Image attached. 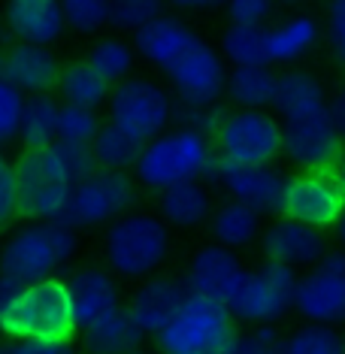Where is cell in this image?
Listing matches in <instances>:
<instances>
[{
  "label": "cell",
  "instance_id": "1",
  "mask_svg": "<svg viewBox=\"0 0 345 354\" xmlns=\"http://www.w3.org/2000/svg\"><path fill=\"white\" fill-rule=\"evenodd\" d=\"M215 142L212 136L200 127H176V131H164L146 142L140 160L133 167V179L140 188L160 194L167 188L185 182H200L215 170Z\"/></svg>",
  "mask_w": 345,
  "mask_h": 354
},
{
  "label": "cell",
  "instance_id": "2",
  "mask_svg": "<svg viewBox=\"0 0 345 354\" xmlns=\"http://www.w3.org/2000/svg\"><path fill=\"white\" fill-rule=\"evenodd\" d=\"M170 245V227L160 221V215L133 209L103 233V261L118 279L146 281L167 263Z\"/></svg>",
  "mask_w": 345,
  "mask_h": 354
},
{
  "label": "cell",
  "instance_id": "3",
  "mask_svg": "<svg viewBox=\"0 0 345 354\" xmlns=\"http://www.w3.org/2000/svg\"><path fill=\"white\" fill-rule=\"evenodd\" d=\"M79 252L76 230L61 221H30L12 230L0 245V276L34 285L55 279V272L67 267Z\"/></svg>",
  "mask_w": 345,
  "mask_h": 354
},
{
  "label": "cell",
  "instance_id": "4",
  "mask_svg": "<svg viewBox=\"0 0 345 354\" xmlns=\"http://www.w3.org/2000/svg\"><path fill=\"white\" fill-rule=\"evenodd\" d=\"M76 315L70 291L64 279H43L34 285H25L19 303H15L10 321L0 333L6 339H73L76 333Z\"/></svg>",
  "mask_w": 345,
  "mask_h": 354
},
{
  "label": "cell",
  "instance_id": "5",
  "mask_svg": "<svg viewBox=\"0 0 345 354\" xmlns=\"http://www.w3.org/2000/svg\"><path fill=\"white\" fill-rule=\"evenodd\" d=\"M212 142L224 164L263 167L282 155L285 124L270 109H234L218 118Z\"/></svg>",
  "mask_w": 345,
  "mask_h": 354
},
{
  "label": "cell",
  "instance_id": "6",
  "mask_svg": "<svg viewBox=\"0 0 345 354\" xmlns=\"http://www.w3.org/2000/svg\"><path fill=\"white\" fill-rule=\"evenodd\" d=\"M234 336V315L227 306L191 294L155 342L160 354H224Z\"/></svg>",
  "mask_w": 345,
  "mask_h": 354
},
{
  "label": "cell",
  "instance_id": "7",
  "mask_svg": "<svg viewBox=\"0 0 345 354\" xmlns=\"http://www.w3.org/2000/svg\"><path fill=\"white\" fill-rule=\"evenodd\" d=\"M140 203V185L131 173L118 170H94L88 179L73 185L70 206L61 224L73 230H97L109 227L115 218L133 212Z\"/></svg>",
  "mask_w": 345,
  "mask_h": 354
},
{
  "label": "cell",
  "instance_id": "8",
  "mask_svg": "<svg viewBox=\"0 0 345 354\" xmlns=\"http://www.w3.org/2000/svg\"><path fill=\"white\" fill-rule=\"evenodd\" d=\"M300 276L285 263L267 261L258 270H245L234 294L227 297V312L245 324H276L294 306Z\"/></svg>",
  "mask_w": 345,
  "mask_h": 354
},
{
  "label": "cell",
  "instance_id": "9",
  "mask_svg": "<svg viewBox=\"0 0 345 354\" xmlns=\"http://www.w3.org/2000/svg\"><path fill=\"white\" fill-rule=\"evenodd\" d=\"M106 106L109 122L136 136L140 142H151L173 122V94L146 76H131L112 85Z\"/></svg>",
  "mask_w": 345,
  "mask_h": 354
},
{
  "label": "cell",
  "instance_id": "10",
  "mask_svg": "<svg viewBox=\"0 0 345 354\" xmlns=\"http://www.w3.org/2000/svg\"><path fill=\"white\" fill-rule=\"evenodd\" d=\"M227 73L230 70L224 55L203 37H197L182 52V58L167 70V79H170L173 94L185 109H212L224 97Z\"/></svg>",
  "mask_w": 345,
  "mask_h": 354
},
{
  "label": "cell",
  "instance_id": "11",
  "mask_svg": "<svg viewBox=\"0 0 345 354\" xmlns=\"http://www.w3.org/2000/svg\"><path fill=\"white\" fill-rule=\"evenodd\" d=\"M282 215L309 227H336L345 215V191L336 170H300L285 185Z\"/></svg>",
  "mask_w": 345,
  "mask_h": 354
},
{
  "label": "cell",
  "instance_id": "12",
  "mask_svg": "<svg viewBox=\"0 0 345 354\" xmlns=\"http://www.w3.org/2000/svg\"><path fill=\"white\" fill-rule=\"evenodd\" d=\"M294 309L309 324H342L345 321V248L327 252L297 285Z\"/></svg>",
  "mask_w": 345,
  "mask_h": 354
},
{
  "label": "cell",
  "instance_id": "13",
  "mask_svg": "<svg viewBox=\"0 0 345 354\" xmlns=\"http://www.w3.org/2000/svg\"><path fill=\"white\" fill-rule=\"evenodd\" d=\"M19 215L28 221H64L73 185H64L49 173L43 151H21L15 160Z\"/></svg>",
  "mask_w": 345,
  "mask_h": 354
},
{
  "label": "cell",
  "instance_id": "14",
  "mask_svg": "<svg viewBox=\"0 0 345 354\" xmlns=\"http://www.w3.org/2000/svg\"><path fill=\"white\" fill-rule=\"evenodd\" d=\"M282 155L300 170H336L345 158V136L333 118V109L300 124H285Z\"/></svg>",
  "mask_w": 345,
  "mask_h": 354
},
{
  "label": "cell",
  "instance_id": "15",
  "mask_svg": "<svg viewBox=\"0 0 345 354\" xmlns=\"http://www.w3.org/2000/svg\"><path fill=\"white\" fill-rule=\"evenodd\" d=\"M212 179L221 182V188L230 194V200L254 209L258 215H282L285 203V185L288 179L272 164L263 167H236L215 160Z\"/></svg>",
  "mask_w": 345,
  "mask_h": 354
},
{
  "label": "cell",
  "instance_id": "16",
  "mask_svg": "<svg viewBox=\"0 0 345 354\" xmlns=\"http://www.w3.org/2000/svg\"><path fill=\"white\" fill-rule=\"evenodd\" d=\"M67 291H70V303H73L79 330L97 324V321L122 309L118 276L109 267H100V263H82V267H76L67 279Z\"/></svg>",
  "mask_w": 345,
  "mask_h": 354
},
{
  "label": "cell",
  "instance_id": "17",
  "mask_svg": "<svg viewBox=\"0 0 345 354\" xmlns=\"http://www.w3.org/2000/svg\"><path fill=\"white\" fill-rule=\"evenodd\" d=\"M243 261L236 257V252L224 248L218 243H209L203 248H197L188 261L185 270V288L194 297H206V300H218L227 303V297L234 294V288L243 279Z\"/></svg>",
  "mask_w": 345,
  "mask_h": 354
},
{
  "label": "cell",
  "instance_id": "18",
  "mask_svg": "<svg viewBox=\"0 0 345 354\" xmlns=\"http://www.w3.org/2000/svg\"><path fill=\"white\" fill-rule=\"evenodd\" d=\"M261 245H263L267 261L285 263V267H291V270H300V267L312 270L321 257L330 252L327 239H324V230L300 224L294 218H285V215L263 230Z\"/></svg>",
  "mask_w": 345,
  "mask_h": 354
},
{
  "label": "cell",
  "instance_id": "19",
  "mask_svg": "<svg viewBox=\"0 0 345 354\" xmlns=\"http://www.w3.org/2000/svg\"><path fill=\"white\" fill-rule=\"evenodd\" d=\"M0 73L25 97H37V94H49L52 88H58L61 61L49 46L12 43L0 55Z\"/></svg>",
  "mask_w": 345,
  "mask_h": 354
},
{
  "label": "cell",
  "instance_id": "20",
  "mask_svg": "<svg viewBox=\"0 0 345 354\" xmlns=\"http://www.w3.org/2000/svg\"><path fill=\"white\" fill-rule=\"evenodd\" d=\"M188 288L182 279L170 276H151L131 294L127 303V315L133 318V324L142 330V336H158L170 321L176 318V312L182 309V303L188 300Z\"/></svg>",
  "mask_w": 345,
  "mask_h": 354
},
{
  "label": "cell",
  "instance_id": "21",
  "mask_svg": "<svg viewBox=\"0 0 345 354\" xmlns=\"http://www.w3.org/2000/svg\"><path fill=\"white\" fill-rule=\"evenodd\" d=\"M3 25L15 43L52 46L67 34L61 0H6Z\"/></svg>",
  "mask_w": 345,
  "mask_h": 354
},
{
  "label": "cell",
  "instance_id": "22",
  "mask_svg": "<svg viewBox=\"0 0 345 354\" xmlns=\"http://www.w3.org/2000/svg\"><path fill=\"white\" fill-rule=\"evenodd\" d=\"M194 39H197V34L179 15L164 12L160 19L149 21L146 28L136 30L131 43L136 49V58H142L146 64H151V67H158L160 73H167Z\"/></svg>",
  "mask_w": 345,
  "mask_h": 354
},
{
  "label": "cell",
  "instance_id": "23",
  "mask_svg": "<svg viewBox=\"0 0 345 354\" xmlns=\"http://www.w3.org/2000/svg\"><path fill=\"white\" fill-rule=\"evenodd\" d=\"M276 118L282 124H300L309 118H318L324 112H330L324 97V88L306 70H288L279 73V88H276Z\"/></svg>",
  "mask_w": 345,
  "mask_h": 354
},
{
  "label": "cell",
  "instance_id": "24",
  "mask_svg": "<svg viewBox=\"0 0 345 354\" xmlns=\"http://www.w3.org/2000/svg\"><path fill=\"white\" fill-rule=\"evenodd\" d=\"M158 215L167 227L197 230L212 218V197L203 182H185L158 194Z\"/></svg>",
  "mask_w": 345,
  "mask_h": 354
},
{
  "label": "cell",
  "instance_id": "25",
  "mask_svg": "<svg viewBox=\"0 0 345 354\" xmlns=\"http://www.w3.org/2000/svg\"><path fill=\"white\" fill-rule=\"evenodd\" d=\"M140 345H142V330L133 324V318L127 315L124 306L103 321H97V324L82 330L85 354H136Z\"/></svg>",
  "mask_w": 345,
  "mask_h": 354
},
{
  "label": "cell",
  "instance_id": "26",
  "mask_svg": "<svg viewBox=\"0 0 345 354\" xmlns=\"http://www.w3.org/2000/svg\"><path fill=\"white\" fill-rule=\"evenodd\" d=\"M55 91H58L61 103H73V106H85V109H100L109 103L112 85L82 58V61L61 64V76H58V88H55Z\"/></svg>",
  "mask_w": 345,
  "mask_h": 354
},
{
  "label": "cell",
  "instance_id": "27",
  "mask_svg": "<svg viewBox=\"0 0 345 354\" xmlns=\"http://www.w3.org/2000/svg\"><path fill=\"white\" fill-rule=\"evenodd\" d=\"M279 73H272L270 64L263 67H230L227 73V100L236 109H270L276 103Z\"/></svg>",
  "mask_w": 345,
  "mask_h": 354
},
{
  "label": "cell",
  "instance_id": "28",
  "mask_svg": "<svg viewBox=\"0 0 345 354\" xmlns=\"http://www.w3.org/2000/svg\"><path fill=\"white\" fill-rule=\"evenodd\" d=\"M318 43V21L312 15H291L267 30V58L272 64H294Z\"/></svg>",
  "mask_w": 345,
  "mask_h": 354
},
{
  "label": "cell",
  "instance_id": "29",
  "mask_svg": "<svg viewBox=\"0 0 345 354\" xmlns=\"http://www.w3.org/2000/svg\"><path fill=\"white\" fill-rule=\"evenodd\" d=\"M209 233L218 245L230 248V252H239V248H248L261 236V215L254 209L230 200V203H224L212 212Z\"/></svg>",
  "mask_w": 345,
  "mask_h": 354
},
{
  "label": "cell",
  "instance_id": "30",
  "mask_svg": "<svg viewBox=\"0 0 345 354\" xmlns=\"http://www.w3.org/2000/svg\"><path fill=\"white\" fill-rule=\"evenodd\" d=\"M58 112L61 100L52 94H37V97H25V109H21V124H19V140L25 151H39L58 142Z\"/></svg>",
  "mask_w": 345,
  "mask_h": 354
},
{
  "label": "cell",
  "instance_id": "31",
  "mask_svg": "<svg viewBox=\"0 0 345 354\" xmlns=\"http://www.w3.org/2000/svg\"><path fill=\"white\" fill-rule=\"evenodd\" d=\"M142 149H146V142H140L136 136H131L112 122H103L100 133L91 142L94 160H97L100 170H118V173H133Z\"/></svg>",
  "mask_w": 345,
  "mask_h": 354
},
{
  "label": "cell",
  "instance_id": "32",
  "mask_svg": "<svg viewBox=\"0 0 345 354\" xmlns=\"http://www.w3.org/2000/svg\"><path fill=\"white\" fill-rule=\"evenodd\" d=\"M267 25H227L218 52L230 67H263L267 58Z\"/></svg>",
  "mask_w": 345,
  "mask_h": 354
},
{
  "label": "cell",
  "instance_id": "33",
  "mask_svg": "<svg viewBox=\"0 0 345 354\" xmlns=\"http://www.w3.org/2000/svg\"><path fill=\"white\" fill-rule=\"evenodd\" d=\"M85 61L91 64L109 85H118V82H124V79L133 76L136 49H133V43H127L122 34L100 37V39H94V46L88 49Z\"/></svg>",
  "mask_w": 345,
  "mask_h": 354
},
{
  "label": "cell",
  "instance_id": "34",
  "mask_svg": "<svg viewBox=\"0 0 345 354\" xmlns=\"http://www.w3.org/2000/svg\"><path fill=\"white\" fill-rule=\"evenodd\" d=\"M43 151V160L49 167V173L64 185H79L82 179H88L94 170H100L97 160H94L91 146H73V142H52L49 149Z\"/></svg>",
  "mask_w": 345,
  "mask_h": 354
},
{
  "label": "cell",
  "instance_id": "35",
  "mask_svg": "<svg viewBox=\"0 0 345 354\" xmlns=\"http://www.w3.org/2000/svg\"><path fill=\"white\" fill-rule=\"evenodd\" d=\"M167 12V0H112L109 28L115 34H136L149 21L160 19Z\"/></svg>",
  "mask_w": 345,
  "mask_h": 354
},
{
  "label": "cell",
  "instance_id": "36",
  "mask_svg": "<svg viewBox=\"0 0 345 354\" xmlns=\"http://www.w3.org/2000/svg\"><path fill=\"white\" fill-rule=\"evenodd\" d=\"M67 30H76L82 37H94L103 28H109L112 0H61Z\"/></svg>",
  "mask_w": 345,
  "mask_h": 354
},
{
  "label": "cell",
  "instance_id": "37",
  "mask_svg": "<svg viewBox=\"0 0 345 354\" xmlns=\"http://www.w3.org/2000/svg\"><path fill=\"white\" fill-rule=\"evenodd\" d=\"M100 115L97 109H85L73 106V103H61L58 112V140L61 142H73V146H91L94 136L100 133Z\"/></svg>",
  "mask_w": 345,
  "mask_h": 354
},
{
  "label": "cell",
  "instance_id": "38",
  "mask_svg": "<svg viewBox=\"0 0 345 354\" xmlns=\"http://www.w3.org/2000/svg\"><path fill=\"white\" fill-rule=\"evenodd\" d=\"M282 342L291 354H342L345 348V339L327 324H306Z\"/></svg>",
  "mask_w": 345,
  "mask_h": 354
},
{
  "label": "cell",
  "instance_id": "39",
  "mask_svg": "<svg viewBox=\"0 0 345 354\" xmlns=\"http://www.w3.org/2000/svg\"><path fill=\"white\" fill-rule=\"evenodd\" d=\"M21 109H25V94L6 82L3 73H0V149L19 140Z\"/></svg>",
  "mask_w": 345,
  "mask_h": 354
},
{
  "label": "cell",
  "instance_id": "40",
  "mask_svg": "<svg viewBox=\"0 0 345 354\" xmlns=\"http://www.w3.org/2000/svg\"><path fill=\"white\" fill-rule=\"evenodd\" d=\"M276 0H224V12H227L230 25H263L272 15Z\"/></svg>",
  "mask_w": 345,
  "mask_h": 354
},
{
  "label": "cell",
  "instance_id": "41",
  "mask_svg": "<svg viewBox=\"0 0 345 354\" xmlns=\"http://www.w3.org/2000/svg\"><path fill=\"white\" fill-rule=\"evenodd\" d=\"M327 37L333 55L345 64V0H330L327 6Z\"/></svg>",
  "mask_w": 345,
  "mask_h": 354
},
{
  "label": "cell",
  "instance_id": "42",
  "mask_svg": "<svg viewBox=\"0 0 345 354\" xmlns=\"http://www.w3.org/2000/svg\"><path fill=\"white\" fill-rule=\"evenodd\" d=\"M19 342V354H76V348L61 339H15Z\"/></svg>",
  "mask_w": 345,
  "mask_h": 354
},
{
  "label": "cell",
  "instance_id": "43",
  "mask_svg": "<svg viewBox=\"0 0 345 354\" xmlns=\"http://www.w3.org/2000/svg\"><path fill=\"white\" fill-rule=\"evenodd\" d=\"M21 291H25V285H19V281L0 276V330H3V324L10 321V315H12L15 303H19Z\"/></svg>",
  "mask_w": 345,
  "mask_h": 354
},
{
  "label": "cell",
  "instance_id": "44",
  "mask_svg": "<svg viewBox=\"0 0 345 354\" xmlns=\"http://www.w3.org/2000/svg\"><path fill=\"white\" fill-rule=\"evenodd\" d=\"M270 348H272V345H267L252 330V333H236L234 342L227 345V351H224V354H270Z\"/></svg>",
  "mask_w": 345,
  "mask_h": 354
},
{
  "label": "cell",
  "instance_id": "45",
  "mask_svg": "<svg viewBox=\"0 0 345 354\" xmlns=\"http://www.w3.org/2000/svg\"><path fill=\"white\" fill-rule=\"evenodd\" d=\"M19 215V194L15 191H0V230Z\"/></svg>",
  "mask_w": 345,
  "mask_h": 354
},
{
  "label": "cell",
  "instance_id": "46",
  "mask_svg": "<svg viewBox=\"0 0 345 354\" xmlns=\"http://www.w3.org/2000/svg\"><path fill=\"white\" fill-rule=\"evenodd\" d=\"M167 3L182 12H200V10H209V6L221 3V0H167Z\"/></svg>",
  "mask_w": 345,
  "mask_h": 354
},
{
  "label": "cell",
  "instance_id": "47",
  "mask_svg": "<svg viewBox=\"0 0 345 354\" xmlns=\"http://www.w3.org/2000/svg\"><path fill=\"white\" fill-rule=\"evenodd\" d=\"M333 118H336V124H339V131H342V136H345V91L339 94V100H336Z\"/></svg>",
  "mask_w": 345,
  "mask_h": 354
},
{
  "label": "cell",
  "instance_id": "48",
  "mask_svg": "<svg viewBox=\"0 0 345 354\" xmlns=\"http://www.w3.org/2000/svg\"><path fill=\"white\" fill-rule=\"evenodd\" d=\"M0 354H19V342H15V339H3V342H0Z\"/></svg>",
  "mask_w": 345,
  "mask_h": 354
},
{
  "label": "cell",
  "instance_id": "49",
  "mask_svg": "<svg viewBox=\"0 0 345 354\" xmlns=\"http://www.w3.org/2000/svg\"><path fill=\"white\" fill-rule=\"evenodd\" d=\"M333 230H336V239H339V245L345 248V215H342V218H339V224H336V227H333Z\"/></svg>",
  "mask_w": 345,
  "mask_h": 354
},
{
  "label": "cell",
  "instance_id": "50",
  "mask_svg": "<svg viewBox=\"0 0 345 354\" xmlns=\"http://www.w3.org/2000/svg\"><path fill=\"white\" fill-rule=\"evenodd\" d=\"M270 354H291V351H288V348H285V342L279 339V342H276V345H272V348H270Z\"/></svg>",
  "mask_w": 345,
  "mask_h": 354
},
{
  "label": "cell",
  "instance_id": "51",
  "mask_svg": "<svg viewBox=\"0 0 345 354\" xmlns=\"http://www.w3.org/2000/svg\"><path fill=\"white\" fill-rule=\"evenodd\" d=\"M336 176H339V182H342V191H345V158L339 160V167H336Z\"/></svg>",
  "mask_w": 345,
  "mask_h": 354
},
{
  "label": "cell",
  "instance_id": "52",
  "mask_svg": "<svg viewBox=\"0 0 345 354\" xmlns=\"http://www.w3.org/2000/svg\"><path fill=\"white\" fill-rule=\"evenodd\" d=\"M342 339H345V336H342ZM342 354H345V348H342Z\"/></svg>",
  "mask_w": 345,
  "mask_h": 354
},
{
  "label": "cell",
  "instance_id": "53",
  "mask_svg": "<svg viewBox=\"0 0 345 354\" xmlns=\"http://www.w3.org/2000/svg\"><path fill=\"white\" fill-rule=\"evenodd\" d=\"M136 354H142V351H136Z\"/></svg>",
  "mask_w": 345,
  "mask_h": 354
},
{
  "label": "cell",
  "instance_id": "54",
  "mask_svg": "<svg viewBox=\"0 0 345 354\" xmlns=\"http://www.w3.org/2000/svg\"><path fill=\"white\" fill-rule=\"evenodd\" d=\"M221 3H224V0H221Z\"/></svg>",
  "mask_w": 345,
  "mask_h": 354
}]
</instances>
